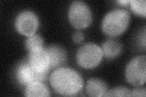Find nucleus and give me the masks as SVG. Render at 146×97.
<instances>
[{"label": "nucleus", "mask_w": 146, "mask_h": 97, "mask_svg": "<svg viewBox=\"0 0 146 97\" xmlns=\"http://www.w3.org/2000/svg\"><path fill=\"white\" fill-rule=\"evenodd\" d=\"M126 81L130 84L135 86H142L146 81V57L139 55L128 63L125 69Z\"/></svg>", "instance_id": "4"}, {"label": "nucleus", "mask_w": 146, "mask_h": 97, "mask_svg": "<svg viewBox=\"0 0 146 97\" xmlns=\"http://www.w3.org/2000/svg\"><path fill=\"white\" fill-rule=\"evenodd\" d=\"M130 16L126 10L114 9L104 17L102 22V30L106 35L116 37L122 34L129 26Z\"/></svg>", "instance_id": "2"}, {"label": "nucleus", "mask_w": 146, "mask_h": 97, "mask_svg": "<svg viewBox=\"0 0 146 97\" xmlns=\"http://www.w3.org/2000/svg\"><path fill=\"white\" fill-rule=\"evenodd\" d=\"M25 96H49V90L42 81H36L27 85L25 90Z\"/></svg>", "instance_id": "12"}, {"label": "nucleus", "mask_w": 146, "mask_h": 97, "mask_svg": "<svg viewBox=\"0 0 146 97\" xmlns=\"http://www.w3.org/2000/svg\"><path fill=\"white\" fill-rule=\"evenodd\" d=\"M129 5L131 10L135 14L142 17H145L146 1L145 0H131Z\"/></svg>", "instance_id": "14"}, {"label": "nucleus", "mask_w": 146, "mask_h": 97, "mask_svg": "<svg viewBox=\"0 0 146 97\" xmlns=\"http://www.w3.org/2000/svg\"><path fill=\"white\" fill-rule=\"evenodd\" d=\"M118 4H119L120 5L123 6H126L127 5H129L130 1L129 0H119V1H116Z\"/></svg>", "instance_id": "18"}, {"label": "nucleus", "mask_w": 146, "mask_h": 97, "mask_svg": "<svg viewBox=\"0 0 146 97\" xmlns=\"http://www.w3.org/2000/svg\"><path fill=\"white\" fill-rule=\"evenodd\" d=\"M39 26V21L35 13L25 11L17 15L15 21L16 30L20 34L28 37L35 34Z\"/></svg>", "instance_id": "6"}, {"label": "nucleus", "mask_w": 146, "mask_h": 97, "mask_svg": "<svg viewBox=\"0 0 146 97\" xmlns=\"http://www.w3.org/2000/svg\"><path fill=\"white\" fill-rule=\"evenodd\" d=\"M105 97L109 96H132L131 90L124 87H116L107 92Z\"/></svg>", "instance_id": "15"}, {"label": "nucleus", "mask_w": 146, "mask_h": 97, "mask_svg": "<svg viewBox=\"0 0 146 97\" xmlns=\"http://www.w3.org/2000/svg\"><path fill=\"white\" fill-rule=\"evenodd\" d=\"M48 73H39L35 71L27 61L21 63L17 67V79L20 84L27 86L36 81H43L47 77Z\"/></svg>", "instance_id": "7"}, {"label": "nucleus", "mask_w": 146, "mask_h": 97, "mask_svg": "<svg viewBox=\"0 0 146 97\" xmlns=\"http://www.w3.org/2000/svg\"><path fill=\"white\" fill-rule=\"evenodd\" d=\"M84 40V35L81 32H76L72 36V40L76 43H80Z\"/></svg>", "instance_id": "17"}, {"label": "nucleus", "mask_w": 146, "mask_h": 97, "mask_svg": "<svg viewBox=\"0 0 146 97\" xmlns=\"http://www.w3.org/2000/svg\"><path fill=\"white\" fill-rule=\"evenodd\" d=\"M25 46L28 52L44 48V41L42 36L34 34L28 36L25 41Z\"/></svg>", "instance_id": "13"}, {"label": "nucleus", "mask_w": 146, "mask_h": 97, "mask_svg": "<svg viewBox=\"0 0 146 97\" xmlns=\"http://www.w3.org/2000/svg\"><path fill=\"white\" fill-rule=\"evenodd\" d=\"M49 82L56 93L65 96H74L79 93L84 84L82 76L69 67L55 69L50 75Z\"/></svg>", "instance_id": "1"}, {"label": "nucleus", "mask_w": 146, "mask_h": 97, "mask_svg": "<svg viewBox=\"0 0 146 97\" xmlns=\"http://www.w3.org/2000/svg\"><path fill=\"white\" fill-rule=\"evenodd\" d=\"M68 18L71 25L76 29H85L92 22V13L85 2L74 1L70 7Z\"/></svg>", "instance_id": "5"}, {"label": "nucleus", "mask_w": 146, "mask_h": 97, "mask_svg": "<svg viewBox=\"0 0 146 97\" xmlns=\"http://www.w3.org/2000/svg\"><path fill=\"white\" fill-rule=\"evenodd\" d=\"M104 57L102 48L98 44L88 43L79 48L76 53L78 65L85 69H91L99 65Z\"/></svg>", "instance_id": "3"}, {"label": "nucleus", "mask_w": 146, "mask_h": 97, "mask_svg": "<svg viewBox=\"0 0 146 97\" xmlns=\"http://www.w3.org/2000/svg\"><path fill=\"white\" fill-rule=\"evenodd\" d=\"M27 63L35 71L39 73H48L51 69L49 55L45 48L28 52Z\"/></svg>", "instance_id": "8"}, {"label": "nucleus", "mask_w": 146, "mask_h": 97, "mask_svg": "<svg viewBox=\"0 0 146 97\" xmlns=\"http://www.w3.org/2000/svg\"><path fill=\"white\" fill-rule=\"evenodd\" d=\"M132 96H136V97H145L146 96V90L144 87L138 86L136 87L131 91Z\"/></svg>", "instance_id": "16"}, {"label": "nucleus", "mask_w": 146, "mask_h": 97, "mask_svg": "<svg viewBox=\"0 0 146 97\" xmlns=\"http://www.w3.org/2000/svg\"><path fill=\"white\" fill-rule=\"evenodd\" d=\"M108 91L107 84L98 78H91L86 85V92L90 96H104Z\"/></svg>", "instance_id": "9"}, {"label": "nucleus", "mask_w": 146, "mask_h": 97, "mask_svg": "<svg viewBox=\"0 0 146 97\" xmlns=\"http://www.w3.org/2000/svg\"><path fill=\"white\" fill-rule=\"evenodd\" d=\"M49 55L52 68H58L65 62L66 53L65 50L60 46L51 45L46 48Z\"/></svg>", "instance_id": "10"}, {"label": "nucleus", "mask_w": 146, "mask_h": 97, "mask_svg": "<svg viewBox=\"0 0 146 97\" xmlns=\"http://www.w3.org/2000/svg\"><path fill=\"white\" fill-rule=\"evenodd\" d=\"M103 55L108 59L115 58L122 52V45L115 40H108L105 41L102 46Z\"/></svg>", "instance_id": "11"}]
</instances>
